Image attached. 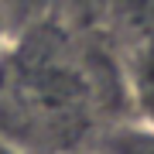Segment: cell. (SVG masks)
Returning <instances> with one entry per match:
<instances>
[{"label":"cell","instance_id":"277c9868","mask_svg":"<svg viewBox=\"0 0 154 154\" xmlns=\"http://www.w3.org/2000/svg\"><path fill=\"white\" fill-rule=\"evenodd\" d=\"M0 154H24V151L17 147L14 140H7V137H0Z\"/></svg>","mask_w":154,"mask_h":154},{"label":"cell","instance_id":"6da1fadb","mask_svg":"<svg viewBox=\"0 0 154 154\" xmlns=\"http://www.w3.org/2000/svg\"><path fill=\"white\" fill-rule=\"evenodd\" d=\"M99 154H154L151 120H120L99 140Z\"/></svg>","mask_w":154,"mask_h":154},{"label":"cell","instance_id":"7a4b0ae2","mask_svg":"<svg viewBox=\"0 0 154 154\" xmlns=\"http://www.w3.org/2000/svg\"><path fill=\"white\" fill-rule=\"evenodd\" d=\"M0 4H11V7H14V11L21 14V17H24V14L31 17V14H41L45 7L51 4V0H0Z\"/></svg>","mask_w":154,"mask_h":154},{"label":"cell","instance_id":"3957f363","mask_svg":"<svg viewBox=\"0 0 154 154\" xmlns=\"http://www.w3.org/2000/svg\"><path fill=\"white\" fill-rule=\"evenodd\" d=\"M130 82H137V86H151V89H154V62H147V65H144L137 75L130 79Z\"/></svg>","mask_w":154,"mask_h":154}]
</instances>
